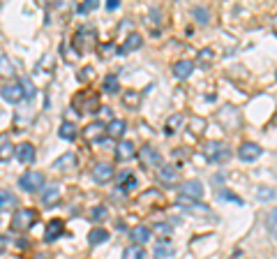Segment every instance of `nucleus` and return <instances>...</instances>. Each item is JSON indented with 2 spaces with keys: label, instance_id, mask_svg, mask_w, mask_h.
<instances>
[{
  "label": "nucleus",
  "instance_id": "f257e3e1",
  "mask_svg": "<svg viewBox=\"0 0 277 259\" xmlns=\"http://www.w3.org/2000/svg\"><path fill=\"white\" fill-rule=\"evenodd\" d=\"M35 222H37V211L35 208H19L17 213H14V218H12V227L17 232L30 229Z\"/></svg>",
  "mask_w": 277,
  "mask_h": 259
},
{
  "label": "nucleus",
  "instance_id": "f03ea898",
  "mask_svg": "<svg viewBox=\"0 0 277 259\" xmlns=\"http://www.w3.org/2000/svg\"><path fill=\"white\" fill-rule=\"evenodd\" d=\"M19 188L23 192H37L40 188H44V174L42 171H26L19 179Z\"/></svg>",
  "mask_w": 277,
  "mask_h": 259
},
{
  "label": "nucleus",
  "instance_id": "7ed1b4c3",
  "mask_svg": "<svg viewBox=\"0 0 277 259\" xmlns=\"http://www.w3.org/2000/svg\"><path fill=\"white\" fill-rule=\"evenodd\" d=\"M0 95H2V100H5V102H9V104H19L21 100L26 98V90H23V83H21V81H17V83L2 86Z\"/></svg>",
  "mask_w": 277,
  "mask_h": 259
},
{
  "label": "nucleus",
  "instance_id": "20e7f679",
  "mask_svg": "<svg viewBox=\"0 0 277 259\" xmlns=\"http://www.w3.org/2000/svg\"><path fill=\"white\" fill-rule=\"evenodd\" d=\"M138 162H141L146 169H157V167H162V155H159L155 148L143 146V148L138 151Z\"/></svg>",
  "mask_w": 277,
  "mask_h": 259
},
{
  "label": "nucleus",
  "instance_id": "39448f33",
  "mask_svg": "<svg viewBox=\"0 0 277 259\" xmlns=\"http://www.w3.org/2000/svg\"><path fill=\"white\" fill-rule=\"evenodd\" d=\"M178 192H180V197H185V199H201L203 197V185H201L199 180H185L180 188H178Z\"/></svg>",
  "mask_w": 277,
  "mask_h": 259
},
{
  "label": "nucleus",
  "instance_id": "423d86ee",
  "mask_svg": "<svg viewBox=\"0 0 277 259\" xmlns=\"http://www.w3.org/2000/svg\"><path fill=\"white\" fill-rule=\"evenodd\" d=\"M261 146L259 143H250V141H245L240 146V148H238V158H240L242 162H254L257 160V158H261Z\"/></svg>",
  "mask_w": 277,
  "mask_h": 259
},
{
  "label": "nucleus",
  "instance_id": "0eeeda50",
  "mask_svg": "<svg viewBox=\"0 0 277 259\" xmlns=\"http://www.w3.org/2000/svg\"><path fill=\"white\" fill-rule=\"evenodd\" d=\"M206 151H208V158H210L213 162H222V160H226V158L231 155V153H229V148H226L224 143H219V141L208 143Z\"/></svg>",
  "mask_w": 277,
  "mask_h": 259
},
{
  "label": "nucleus",
  "instance_id": "6e6552de",
  "mask_svg": "<svg viewBox=\"0 0 277 259\" xmlns=\"http://www.w3.org/2000/svg\"><path fill=\"white\" fill-rule=\"evenodd\" d=\"M62 232H65V222L62 220H51V222L46 224V232H44V241L51 243L56 239H60Z\"/></svg>",
  "mask_w": 277,
  "mask_h": 259
},
{
  "label": "nucleus",
  "instance_id": "1a4fd4ad",
  "mask_svg": "<svg viewBox=\"0 0 277 259\" xmlns=\"http://www.w3.org/2000/svg\"><path fill=\"white\" fill-rule=\"evenodd\" d=\"M153 255H155V259L173 257V255H176V248L171 245V241L162 239V241H157V243H155V248H153Z\"/></svg>",
  "mask_w": 277,
  "mask_h": 259
},
{
  "label": "nucleus",
  "instance_id": "9d476101",
  "mask_svg": "<svg viewBox=\"0 0 277 259\" xmlns=\"http://www.w3.org/2000/svg\"><path fill=\"white\" fill-rule=\"evenodd\" d=\"M19 158V162H23V164H30V162H35V148H33V143H19L17 146V153H14Z\"/></svg>",
  "mask_w": 277,
  "mask_h": 259
},
{
  "label": "nucleus",
  "instance_id": "9b49d317",
  "mask_svg": "<svg viewBox=\"0 0 277 259\" xmlns=\"http://www.w3.org/2000/svg\"><path fill=\"white\" fill-rule=\"evenodd\" d=\"M137 155V146L132 141H120L118 146H116V158L120 162H125V160H132Z\"/></svg>",
  "mask_w": 277,
  "mask_h": 259
},
{
  "label": "nucleus",
  "instance_id": "f8f14e48",
  "mask_svg": "<svg viewBox=\"0 0 277 259\" xmlns=\"http://www.w3.org/2000/svg\"><path fill=\"white\" fill-rule=\"evenodd\" d=\"M53 169H56V171H72V169H77V158H74L72 153H65V155H60L58 160L53 162Z\"/></svg>",
  "mask_w": 277,
  "mask_h": 259
},
{
  "label": "nucleus",
  "instance_id": "ddd939ff",
  "mask_svg": "<svg viewBox=\"0 0 277 259\" xmlns=\"http://www.w3.org/2000/svg\"><path fill=\"white\" fill-rule=\"evenodd\" d=\"M93 179H95L97 183H106V180H111L113 179V167L111 164H106V162L95 164V169H93Z\"/></svg>",
  "mask_w": 277,
  "mask_h": 259
},
{
  "label": "nucleus",
  "instance_id": "4468645a",
  "mask_svg": "<svg viewBox=\"0 0 277 259\" xmlns=\"http://www.w3.org/2000/svg\"><path fill=\"white\" fill-rule=\"evenodd\" d=\"M104 132H106V127H104L99 120H95V123H90V125L83 130V137H86L88 141H97V139H102Z\"/></svg>",
  "mask_w": 277,
  "mask_h": 259
},
{
  "label": "nucleus",
  "instance_id": "2eb2a0df",
  "mask_svg": "<svg viewBox=\"0 0 277 259\" xmlns=\"http://www.w3.org/2000/svg\"><path fill=\"white\" fill-rule=\"evenodd\" d=\"M194 70V63L192 60H178V63L173 65V74H176V79H187Z\"/></svg>",
  "mask_w": 277,
  "mask_h": 259
},
{
  "label": "nucleus",
  "instance_id": "dca6fc26",
  "mask_svg": "<svg viewBox=\"0 0 277 259\" xmlns=\"http://www.w3.org/2000/svg\"><path fill=\"white\" fill-rule=\"evenodd\" d=\"M12 153H17V151H14V146H12V141H9V137L7 134H0V162L9 160Z\"/></svg>",
  "mask_w": 277,
  "mask_h": 259
},
{
  "label": "nucleus",
  "instance_id": "f3484780",
  "mask_svg": "<svg viewBox=\"0 0 277 259\" xmlns=\"http://www.w3.org/2000/svg\"><path fill=\"white\" fill-rule=\"evenodd\" d=\"M104 241H109V232L102 229V227H95L93 232L88 234V243H90V245H99V243H104Z\"/></svg>",
  "mask_w": 277,
  "mask_h": 259
},
{
  "label": "nucleus",
  "instance_id": "a211bd4d",
  "mask_svg": "<svg viewBox=\"0 0 277 259\" xmlns=\"http://www.w3.org/2000/svg\"><path fill=\"white\" fill-rule=\"evenodd\" d=\"M125 120H118V118H116V120H111V123H109V125H106V134H109V137H113V139H120L122 137V132H125Z\"/></svg>",
  "mask_w": 277,
  "mask_h": 259
},
{
  "label": "nucleus",
  "instance_id": "6ab92c4d",
  "mask_svg": "<svg viewBox=\"0 0 277 259\" xmlns=\"http://www.w3.org/2000/svg\"><path fill=\"white\" fill-rule=\"evenodd\" d=\"M157 174H159V179L164 180V183H171V180L178 179V169H176L173 164H162V167L157 169Z\"/></svg>",
  "mask_w": 277,
  "mask_h": 259
},
{
  "label": "nucleus",
  "instance_id": "aec40b11",
  "mask_svg": "<svg viewBox=\"0 0 277 259\" xmlns=\"http://www.w3.org/2000/svg\"><path fill=\"white\" fill-rule=\"evenodd\" d=\"M14 74H17L14 63L9 60L7 56H2V58H0V77H2V79H9V77H14Z\"/></svg>",
  "mask_w": 277,
  "mask_h": 259
},
{
  "label": "nucleus",
  "instance_id": "412c9836",
  "mask_svg": "<svg viewBox=\"0 0 277 259\" xmlns=\"http://www.w3.org/2000/svg\"><path fill=\"white\" fill-rule=\"evenodd\" d=\"M102 88H104V93H109V95H118V93H120V83L116 79V74H109V77L104 79Z\"/></svg>",
  "mask_w": 277,
  "mask_h": 259
},
{
  "label": "nucleus",
  "instance_id": "4be33fe9",
  "mask_svg": "<svg viewBox=\"0 0 277 259\" xmlns=\"http://www.w3.org/2000/svg\"><path fill=\"white\" fill-rule=\"evenodd\" d=\"M58 197H60V188L58 185H49V188L44 190V195H42V201L46 206H51L58 201Z\"/></svg>",
  "mask_w": 277,
  "mask_h": 259
},
{
  "label": "nucleus",
  "instance_id": "5701e85b",
  "mask_svg": "<svg viewBox=\"0 0 277 259\" xmlns=\"http://www.w3.org/2000/svg\"><path fill=\"white\" fill-rule=\"evenodd\" d=\"M148 239H150V229H146V227H134L132 229V241L137 243V245L146 243Z\"/></svg>",
  "mask_w": 277,
  "mask_h": 259
},
{
  "label": "nucleus",
  "instance_id": "b1692460",
  "mask_svg": "<svg viewBox=\"0 0 277 259\" xmlns=\"http://www.w3.org/2000/svg\"><path fill=\"white\" fill-rule=\"evenodd\" d=\"M141 46V37L138 35H130L125 42H122L120 46V54H130V51H134V49H138Z\"/></svg>",
  "mask_w": 277,
  "mask_h": 259
},
{
  "label": "nucleus",
  "instance_id": "393cba45",
  "mask_svg": "<svg viewBox=\"0 0 277 259\" xmlns=\"http://www.w3.org/2000/svg\"><path fill=\"white\" fill-rule=\"evenodd\" d=\"M58 134H60V139H65V141H74L77 139V127L72 125V123H62Z\"/></svg>",
  "mask_w": 277,
  "mask_h": 259
},
{
  "label": "nucleus",
  "instance_id": "a878e982",
  "mask_svg": "<svg viewBox=\"0 0 277 259\" xmlns=\"http://www.w3.org/2000/svg\"><path fill=\"white\" fill-rule=\"evenodd\" d=\"M122 259H143V248L141 245H127L122 252Z\"/></svg>",
  "mask_w": 277,
  "mask_h": 259
},
{
  "label": "nucleus",
  "instance_id": "bb28decb",
  "mask_svg": "<svg viewBox=\"0 0 277 259\" xmlns=\"http://www.w3.org/2000/svg\"><path fill=\"white\" fill-rule=\"evenodd\" d=\"M266 224H268L270 236L277 241V208H273V211L268 213V218H266Z\"/></svg>",
  "mask_w": 277,
  "mask_h": 259
},
{
  "label": "nucleus",
  "instance_id": "cd10ccee",
  "mask_svg": "<svg viewBox=\"0 0 277 259\" xmlns=\"http://www.w3.org/2000/svg\"><path fill=\"white\" fill-rule=\"evenodd\" d=\"M120 188H125V190H134L137 188V176L134 174H120Z\"/></svg>",
  "mask_w": 277,
  "mask_h": 259
},
{
  "label": "nucleus",
  "instance_id": "c85d7f7f",
  "mask_svg": "<svg viewBox=\"0 0 277 259\" xmlns=\"http://www.w3.org/2000/svg\"><path fill=\"white\" fill-rule=\"evenodd\" d=\"M17 204V197L9 195L7 190H0V208H12Z\"/></svg>",
  "mask_w": 277,
  "mask_h": 259
},
{
  "label": "nucleus",
  "instance_id": "c756f323",
  "mask_svg": "<svg viewBox=\"0 0 277 259\" xmlns=\"http://www.w3.org/2000/svg\"><path fill=\"white\" fill-rule=\"evenodd\" d=\"M122 102H125L127 107H138L141 98H138V93H134V90H127V93L122 95Z\"/></svg>",
  "mask_w": 277,
  "mask_h": 259
},
{
  "label": "nucleus",
  "instance_id": "7c9ffc66",
  "mask_svg": "<svg viewBox=\"0 0 277 259\" xmlns=\"http://www.w3.org/2000/svg\"><path fill=\"white\" fill-rule=\"evenodd\" d=\"M192 14H194V19H197L199 23H203V26L210 21V19H208V9L206 7H194L192 9Z\"/></svg>",
  "mask_w": 277,
  "mask_h": 259
},
{
  "label": "nucleus",
  "instance_id": "2f4dec72",
  "mask_svg": "<svg viewBox=\"0 0 277 259\" xmlns=\"http://www.w3.org/2000/svg\"><path fill=\"white\" fill-rule=\"evenodd\" d=\"M210 63H213V51H210V49H201L199 51V65L201 67H208Z\"/></svg>",
  "mask_w": 277,
  "mask_h": 259
},
{
  "label": "nucleus",
  "instance_id": "473e14b6",
  "mask_svg": "<svg viewBox=\"0 0 277 259\" xmlns=\"http://www.w3.org/2000/svg\"><path fill=\"white\" fill-rule=\"evenodd\" d=\"M259 199H263V201H270V199H275V190H266V188H259Z\"/></svg>",
  "mask_w": 277,
  "mask_h": 259
},
{
  "label": "nucleus",
  "instance_id": "72a5a7b5",
  "mask_svg": "<svg viewBox=\"0 0 277 259\" xmlns=\"http://www.w3.org/2000/svg\"><path fill=\"white\" fill-rule=\"evenodd\" d=\"M95 7H97V0H86L83 5H79V12L86 14V12H90V9H95Z\"/></svg>",
  "mask_w": 277,
  "mask_h": 259
},
{
  "label": "nucleus",
  "instance_id": "f704fd0d",
  "mask_svg": "<svg viewBox=\"0 0 277 259\" xmlns=\"http://www.w3.org/2000/svg\"><path fill=\"white\" fill-rule=\"evenodd\" d=\"M180 123H182V116H171V118H169V123H166V130L171 132L173 127H178Z\"/></svg>",
  "mask_w": 277,
  "mask_h": 259
},
{
  "label": "nucleus",
  "instance_id": "c9c22d12",
  "mask_svg": "<svg viewBox=\"0 0 277 259\" xmlns=\"http://www.w3.org/2000/svg\"><path fill=\"white\" fill-rule=\"evenodd\" d=\"M93 218H95V220H104V218H106V208H104V206L93 208Z\"/></svg>",
  "mask_w": 277,
  "mask_h": 259
},
{
  "label": "nucleus",
  "instance_id": "e433bc0d",
  "mask_svg": "<svg viewBox=\"0 0 277 259\" xmlns=\"http://www.w3.org/2000/svg\"><path fill=\"white\" fill-rule=\"evenodd\" d=\"M21 83H23V90H26V95H28V98H33V95H35V86H33V81L23 79Z\"/></svg>",
  "mask_w": 277,
  "mask_h": 259
},
{
  "label": "nucleus",
  "instance_id": "4c0bfd02",
  "mask_svg": "<svg viewBox=\"0 0 277 259\" xmlns=\"http://www.w3.org/2000/svg\"><path fill=\"white\" fill-rule=\"evenodd\" d=\"M157 229H159V232H162V234H169V232H171V227H169V224H166V222L157 224Z\"/></svg>",
  "mask_w": 277,
  "mask_h": 259
},
{
  "label": "nucleus",
  "instance_id": "58836bf2",
  "mask_svg": "<svg viewBox=\"0 0 277 259\" xmlns=\"http://www.w3.org/2000/svg\"><path fill=\"white\" fill-rule=\"evenodd\" d=\"M106 7H109V9H116V7H118V0H109V2H106Z\"/></svg>",
  "mask_w": 277,
  "mask_h": 259
},
{
  "label": "nucleus",
  "instance_id": "ea45409f",
  "mask_svg": "<svg viewBox=\"0 0 277 259\" xmlns=\"http://www.w3.org/2000/svg\"><path fill=\"white\" fill-rule=\"evenodd\" d=\"M275 30H277V14H275Z\"/></svg>",
  "mask_w": 277,
  "mask_h": 259
}]
</instances>
